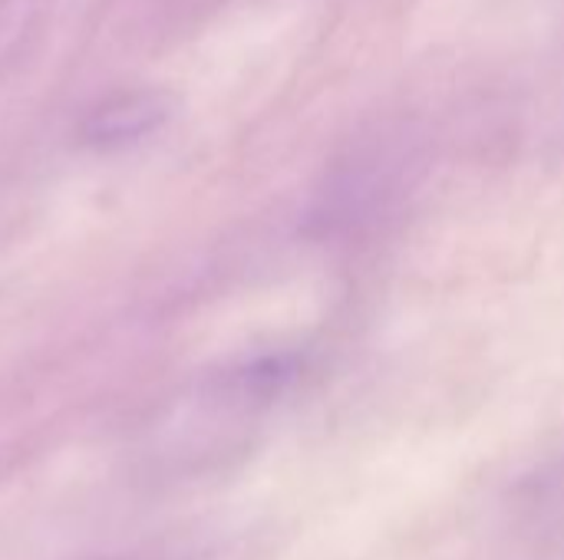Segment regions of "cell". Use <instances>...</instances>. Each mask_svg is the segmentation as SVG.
Instances as JSON below:
<instances>
[{
    "label": "cell",
    "mask_w": 564,
    "mask_h": 560,
    "mask_svg": "<svg viewBox=\"0 0 564 560\" xmlns=\"http://www.w3.org/2000/svg\"><path fill=\"white\" fill-rule=\"evenodd\" d=\"M172 119V99L159 89H126L99 99L79 122V142L96 152H116L145 142Z\"/></svg>",
    "instance_id": "obj_1"
}]
</instances>
